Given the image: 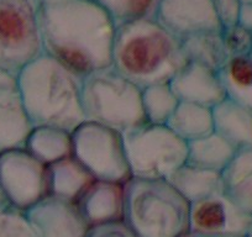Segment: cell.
I'll return each mask as SVG.
<instances>
[{
	"instance_id": "6da1fadb",
	"label": "cell",
	"mask_w": 252,
	"mask_h": 237,
	"mask_svg": "<svg viewBox=\"0 0 252 237\" xmlns=\"http://www.w3.org/2000/svg\"><path fill=\"white\" fill-rule=\"evenodd\" d=\"M43 53L81 78L113 66L116 21L96 0H40Z\"/></svg>"
},
{
	"instance_id": "7a4b0ae2",
	"label": "cell",
	"mask_w": 252,
	"mask_h": 237,
	"mask_svg": "<svg viewBox=\"0 0 252 237\" xmlns=\"http://www.w3.org/2000/svg\"><path fill=\"white\" fill-rule=\"evenodd\" d=\"M188 62L181 38L156 19H136L116 26L113 67L139 88L169 83Z\"/></svg>"
},
{
	"instance_id": "3957f363",
	"label": "cell",
	"mask_w": 252,
	"mask_h": 237,
	"mask_svg": "<svg viewBox=\"0 0 252 237\" xmlns=\"http://www.w3.org/2000/svg\"><path fill=\"white\" fill-rule=\"evenodd\" d=\"M82 81L45 53L28 64L18 74V83L32 127H60L72 134L83 124Z\"/></svg>"
},
{
	"instance_id": "277c9868",
	"label": "cell",
	"mask_w": 252,
	"mask_h": 237,
	"mask_svg": "<svg viewBox=\"0 0 252 237\" xmlns=\"http://www.w3.org/2000/svg\"><path fill=\"white\" fill-rule=\"evenodd\" d=\"M190 203L167 179L125 183L124 221L137 237H183L189 234Z\"/></svg>"
},
{
	"instance_id": "5b68a950",
	"label": "cell",
	"mask_w": 252,
	"mask_h": 237,
	"mask_svg": "<svg viewBox=\"0 0 252 237\" xmlns=\"http://www.w3.org/2000/svg\"><path fill=\"white\" fill-rule=\"evenodd\" d=\"M82 106L86 121L111 127L121 134L146 122L142 89L113 66L84 77Z\"/></svg>"
},
{
	"instance_id": "8992f818",
	"label": "cell",
	"mask_w": 252,
	"mask_h": 237,
	"mask_svg": "<svg viewBox=\"0 0 252 237\" xmlns=\"http://www.w3.org/2000/svg\"><path fill=\"white\" fill-rule=\"evenodd\" d=\"M123 139L132 178L166 179L187 163L188 142L167 125L145 122L123 132Z\"/></svg>"
},
{
	"instance_id": "52a82bcc",
	"label": "cell",
	"mask_w": 252,
	"mask_h": 237,
	"mask_svg": "<svg viewBox=\"0 0 252 237\" xmlns=\"http://www.w3.org/2000/svg\"><path fill=\"white\" fill-rule=\"evenodd\" d=\"M37 0H0V69L18 76L43 55Z\"/></svg>"
},
{
	"instance_id": "ba28073f",
	"label": "cell",
	"mask_w": 252,
	"mask_h": 237,
	"mask_svg": "<svg viewBox=\"0 0 252 237\" xmlns=\"http://www.w3.org/2000/svg\"><path fill=\"white\" fill-rule=\"evenodd\" d=\"M73 153L95 179L126 183L132 178L123 134L96 122L84 121L72 132Z\"/></svg>"
},
{
	"instance_id": "9c48e42d",
	"label": "cell",
	"mask_w": 252,
	"mask_h": 237,
	"mask_svg": "<svg viewBox=\"0 0 252 237\" xmlns=\"http://www.w3.org/2000/svg\"><path fill=\"white\" fill-rule=\"evenodd\" d=\"M0 189L9 204L26 211L50 195L48 166L25 147L0 151Z\"/></svg>"
},
{
	"instance_id": "30bf717a",
	"label": "cell",
	"mask_w": 252,
	"mask_h": 237,
	"mask_svg": "<svg viewBox=\"0 0 252 237\" xmlns=\"http://www.w3.org/2000/svg\"><path fill=\"white\" fill-rule=\"evenodd\" d=\"M252 215L237 207L224 192L190 204L189 232L202 235L246 236Z\"/></svg>"
},
{
	"instance_id": "8fae6325",
	"label": "cell",
	"mask_w": 252,
	"mask_h": 237,
	"mask_svg": "<svg viewBox=\"0 0 252 237\" xmlns=\"http://www.w3.org/2000/svg\"><path fill=\"white\" fill-rule=\"evenodd\" d=\"M33 237H87L89 225L76 203L47 195L26 210Z\"/></svg>"
},
{
	"instance_id": "7c38bea8",
	"label": "cell",
	"mask_w": 252,
	"mask_h": 237,
	"mask_svg": "<svg viewBox=\"0 0 252 237\" xmlns=\"http://www.w3.org/2000/svg\"><path fill=\"white\" fill-rule=\"evenodd\" d=\"M156 21L178 38L221 31L213 0H161Z\"/></svg>"
},
{
	"instance_id": "4fadbf2b",
	"label": "cell",
	"mask_w": 252,
	"mask_h": 237,
	"mask_svg": "<svg viewBox=\"0 0 252 237\" xmlns=\"http://www.w3.org/2000/svg\"><path fill=\"white\" fill-rule=\"evenodd\" d=\"M31 130L18 76L0 69V151L25 147Z\"/></svg>"
},
{
	"instance_id": "5bb4252c",
	"label": "cell",
	"mask_w": 252,
	"mask_h": 237,
	"mask_svg": "<svg viewBox=\"0 0 252 237\" xmlns=\"http://www.w3.org/2000/svg\"><path fill=\"white\" fill-rule=\"evenodd\" d=\"M74 203L89 227L124 221L125 183L95 179Z\"/></svg>"
},
{
	"instance_id": "9a60e30c",
	"label": "cell",
	"mask_w": 252,
	"mask_h": 237,
	"mask_svg": "<svg viewBox=\"0 0 252 237\" xmlns=\"http://www.w3.org/2000/svg\"><path fill=\"white\" fill-rule=\"evenodd\" d=\"M169 86L179 101L214 108L226 99L219 72L197 62L189 61Z\"/></svg>"
},
{
	"instance_id": "2e32d148",
	"label": "cell",
	"mask_w": 252,
	"mask_h": 237,
	"mask_svg": "<svg viewBox=\"0 0 252 237\" xmlns=\"http://www.w3.org/2000/svg\"><path fill=\"white\" fill-rule=\"evenodd\" d=\"M214 132L236 151L252 148V111L225 99L212 108Z\"/></svg>"
},
{
	"instance_id": "e0dca14e",
	"label": "cell",
	"mask_w": 252,
	"mask_h": 237,
	"mask_svg": "<svg viewBox=\"0 0 252 237\" xmlns=\"http://www.w3.org/2000/svg\"><path fill=\"white\" fill-rule=\"evenodd\" d=\"M94 180L93 174L74 156L48 166L50 195L61 199L76 202Z\"/></svg>"
},
{
	"instance_id": "ac0fdd59",
	"label": "cell",
	"mask_w": 252,
	"mask_h": 237,
	"mask_svg": "<svg viewBox=\"0 0 252 237\" xmlns=\"http://www.w3.org/2000/svg\"><path fill=\"white\" fill-rule=\"evenodd\" d=\"M190 204L224 192L222 174L184 163L166 178Z\"/></svg>"
},
{
	"instance_id": "d6986e66",
	"label": "cell",
	"mask_w": 252,
	"mask_h": 237,
	"mask_svg": "<svg viewBox=\"0 0 252 237\" xmlns=\"http://www.w3.org/2000/svg\"><path fill=\"white\" fill-rule=\"evenodd\" d=\"M221 174L225 194L252 215V148L237 151Z\"/></svg>"
},
{
	"instance_id": "ffe728a7",
	"label": "cell",
	"mask_w": 252,
	"mask_h": 237,
	"mask_svg": "<svg viewBox=\"0 0 252 237\" xmlns=\"http://www.w3.org/2000/svg\"><path fill=\"white\" fill-rule=\"evenodd\" d=\"M25 148L45 164L55 163L72 156V134L53 126L32 127L26 140Z\"/></svg>"
},
{
	"instance_id": "44dd1931",
	"label": "cell",
	"mask_w": 252,
	"mask_h": 237,
	"mask_svg": "<svg viewBox=\"0 0 252 237\" xmlns=\"http://www.w3.org/2000/svg\"><path fill=\"white\" fill-rule=\"evenodd\" d=\"M167 126L186 142L194 141L214 132L213 110L200 104L179 101Z\"/></svg>"
},
{
	"instance_id": "7402d4cb",
	"label": "cell",
	"mask_w": 252,
	"mask_h": 237,
	"mask_svg": "<svg viewBox=\"0 0 252 237\" xmlns=\"http://www.w3.org/2000/svg\"><path fill=\"white\" fill-rule=\"evenodd\" d=\"M236 149L215 132L188 142L187 163L222 173L234 159Z\"/></svg>"
},
{
	"instance_id": "603a6c76",
	"label": "cell",
	"mask_w": 252,
	"mask_h": 237,
	"mask_svg": "<svg viewBox=\"0 0 252 237\" xmlns=\"http://www.w3.org/2000/svg\"><path fill=\"white\" fill-rule=\"evenodd\" d=\"M226 98L252 111V57H230L219 71Z\"/></svg>"
},
{
	"instance_id": "cb8c5ba5",
	"label": "cell",
	"mask_w": 252,
	"mask_h": 237,
	"mask_svg": "<svg viewBox=\"0 0 252 237\" xmlns=\"http://www.w3.org/2000/svg\"><path fill=\"white\" fill-rule=\"evenodd\" d=\"M184 51L190 62L204 64L219 72L229 59L221 31L200 32L182 38Z\"/></svg>"
},
{
	"instance_id": "d4e9b609",
	"label": "cell",
	"mask_w": 252,
	"mask_h": 237,
	"mask_svg": "<svg viewBox=\"0 0 252 237\" xmlns=\"http://www.w3.org/2000/svg\"><path fill=\"white\" fill-rule=\"evenodd\" d=\"M179 100L172 90L169 83L155 84L142 89V108L146 122L167 125Z\"/></svg>"
},
{
	"instance_id": "484cf974",
	"label": "cell",
	"mask_w": 252,
	"mask_h": 237,
	"mask_svg": "<svg viewBox=\"0 0 252 237\" xmlns=\"http://www.w3.org/2000/svg\"><path fill=\"white\" fill-rule=\"evenodd\" d=\"M104 6L116 25L136 19H156L161 0H96Z\"/></svg>"
},
{
	"instance_id": "4316f807",
	"label": "cell",
	"mask_w": 252,
	"mask_h": 237,
	"mask_svg": "<svg viewBox=\"0 0 252 237\" xmlns=\"http://www.w3.org/2000/svg\"><path fill=\"white\" fill-rule=\"evenodd\" d=\"M0 237H33L26 212L11 204H0Z\"/></svg>"
},
{
	"instance_id": "83f0119b",
	"label": "cell",
	"mask_w": 252,
	"mask_h": 237,
	"mask_svg": "<svg viewBox=\"0 0 252 237\" xmlns=\"http://www.w3.org/2000/svg\"><path fill=\"white\" fill-rule=\"evenodd\" d=\"M221 36L229 58L251 55L252 32L247 31L239 24L222 29Z\"/></svg>"
},
{
	"instance_id": "f1b7e54d",
	"label": "cell",
	"mask_w": 252,
	"mask_h": 237,
	"mask_svg": "<svg viewBox=\"0 0 252 237\" xmlns=\"http://www.w3.org/2000/svg\"><path fill=\"white\" fill-rule=\"evenodd\" d=\"M213 5L222 29L236 25L241 9L239 0H213Z\"/></svg>"
},
{
	"instance_id": "f546056e",
	"label": "cell",
	"mask_w": 252,
	"mask_h": 237,
	"mask_svg": "<svg viewBox=\"0 0 252 237\" xmlns=\"http://www.w3.org/2000/svg\"><path fill=\"white\" fill-rule=\"evenodd\" d=\"M87 237H137L125 221L98 225L89 229Z\"/></svg>"
},
{
	"instance_id": "4dcf8cb0",
	"label": "cell",
	"mask_w": 252,
	"mask_h": 237,
	"mask_svg": "<svg viewBox=\"0 0 252 237\" xmlns=\"http://www.w3.org/2000/svg\"><path fill=\"white\" fill-rule=\"evenodd\" d=\"M237 24L252 32V5H241Z\"/></svg>"
},
{
	"instance_id": "1f68e13d",
	"label": "cell",
	"mask_w": 252,
	"mask_h": 237,
	"mask_svg": "<svg viewBox=\"0 0 252 237\" xmlns=\"http://www.w3.org/2000/svg\"><path fill=\"white\" fill-rule=\"evenodd\" d=\"M183 237H247V236H237V235H224V236H215V235H202V234H192L189 232Z\"/></svg>"
},
{
	"instance_id": "d6a6232c",
	"label": "cell",
	"mask_w": 252,
	"mask_h": 237,
	"mask_svg": "<svg viewBox=\"0 0 252 237\" xmlns=\"http://www.w3.org/2000/svg\"><path fill=\"white\" fill-rule=\"evenodd\" d=\"M241 5H252V0H239Z\"/></svg>"
},
{
	"instance_id": "836d02e7",
	"label": "cell",
	"mask_w": 252,
	"mask_h": 237,
	"mask_svg": "<svg viewBox=\"0 0 252 237\" xmlns=\"http://www.w3.org/2000/svg\"><path fill=\"white\" fill-rule=\"evenodd\" d=\"M1 203H6V199L3 194V190L0 189V204H1Z\"/></svg>"
},
{
	"instance_id": "e575fe53",
	"label": "cell",
	"mask_w": 252,
	"mask_h": 237,
	"mask_svg": "<svg viewBox=\"0 0 252 237\" xmlns=\"http://www.w3.org/2000/svg\"><path fill=\"white\" fill-rule=\"evenodd\" d=\"M246 236H247V237H252V224H251V226H250L249 231H247Z\"/></svg>"
},
{
	"instance_id": "d590c367",
	"label": "cell",
	"mask_w": 252,
	"mask_h": 237,
	"mask_svg": "<svg viewBox=\"0 0 252 237\" xmlns=\"http://www.w3.org/2000/svg\"><path fill=\"white\" fill-rule=\"evenodd\" d=\"M251 57H252V50H251Z\"/></svg>"
},
{
	"instance_id": "8d00e7d4",
	"label": "cell",
	"mask_w": 252,
	"mask_h": 237,
	"mask_svg": "<svg viewBox=\"0 0 252 237\" xmlns=\"http://www.w3.org/2000/svg\"><path fill=\"white\" fill-rule=\"evenodd\" d=\"M37 1H40V0H37Z\"/></svg>"
}]
</instances>
